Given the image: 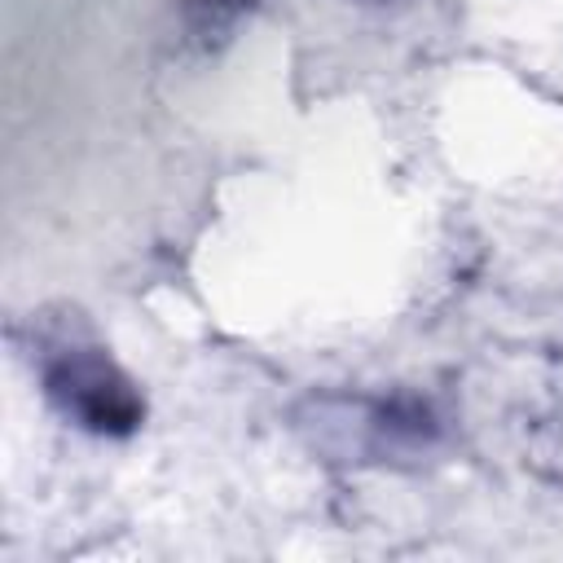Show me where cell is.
I'll list each match as a JSON object with an SVG mask.
<instances>
[{
    "mask_svg": "<svg viewBox=\"0 0 563 563\" xmlns=\"http://www.w3.org/2000/svg\"><path fill=\"white\" fill-rule=\"evenodd\" d=\"M44 387H48V400L66 418H75L84 431H97V435H132L145 418L141 391L101 352L57 356L44 369Z\"/></svg>",
    "mask_w": 563,
    "mask_h": 563,
    "instance_id": "1",
    "label": "cell"
}]
</instances>
